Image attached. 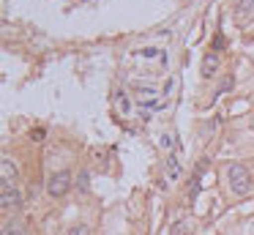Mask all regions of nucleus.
Returning <instances> with one entry per match:
<instances>
[{
	"mask_svg": "<svg viewBox=\"0 0 254 235\" xmlns=\"http://www.w3.org/2000/svg\"><path fill=\"white\" fill-rule=\"evenodd\" d=\"M68 189H71V175H68L66 169L55 172L50 180H47V191H50V197H63Z\"/></svg>",
	"mask_w": 254,
	"mask_h": 235,
	"instance_id": "3",
	"label": "nucleus"
},
{
	"mask_svg": "<svg viewBox=\"0 0 254 235\" xmlns=\"http://www.w3.org/2000/svg\"><path fill=\"white\" fill-rule=\"evenodd\" d=\"M170 235H191V224L189 222H175L170 230Z\"/></svg>",
	"mask_w": 254,
	"mask_h": 235,
	"instance_id": "9",
	"label": "nucleus"
},
{
	"mask_svg": "<svg viewBox=\"0 0 254 235\" xmlns=\"http://www.w3.org/2000/svg\"><path fill=\"white\" fill-rule=\"evenodd\" d=\"M66 235H90V227H88V224H74Z\"/></svg>",
	"mask_w": 254,
	"mask_h": 235,
	"instance_id": "10",
	"label": "nucleus"
},
{
	"mask_svg": "<svg viewBox=\"0 0 254 235\" xmlns=\"http://www.w3.org/2000/svg\"><path fill=\"white\" fill-rule=\"evenodd\" d=\"M249 235H254V222H252V230H249Z\"/></svg>",
	"mask_w": 254,
	"mask_h": 235,
	"instance_id": "16",
	"label": "nucleus"
},
{
	"mask_svg": "<svg viewBox=\"0 0 254 235\" xmlns=\"http://www.w3.org/2000/svg\"><path fill=\"white\" fill-rule=\"evenodd\" d=\"M3 235H25V233H22L19 224H6V227H3Z\"/></svg>",
	"mask_w": 254,
	"mask_h": 235,
	"instance_id": "11",
	"label": "nucleus"
},
{
	"mask_svg": "<svg viewBox=\"0 0 254 235\" xmlns=\"http://www.w3.org/2000/svg\"><path fill=\"white\" fill-rule=\"evenodd\" d=\"M161 148H172V137H170V134L161 137Z\"/></svg>",
	"mask_w": 254,
	"mask_h": 235,
	"instance_id": "15",
	"label": "nucleus"
},
{
	"mask_svg": "<svg viewBox=\"0 0 254 235\" xmlns=\"http://www.w3.org/2000/svg\"><path fill=\"white\" fill-rule=\"evenodd\" d=\"M134 98H137V104L142 107V115H145V118H148V112H156V109L164 107V98H161L159 93L153 90V87H137Z\"/></svg>",
	"mask_w": 254,
	"mask_h": 235,
	"instance_id": "2",
	"label": "nucleus"
},
{
	"mask_svg": "<svg viewBox=\"0 0 254 235\" xmlns=\"http://www.w3.org/2000/svg\"><path fill=\"white\" fill-rule=\"evenodd\" d=\"M0 172H3V180H6V183L17 186V167L11 164V158H8V156L0 158Z\"/></svg>",
	"mask_w": 254,
	"mask_h": 235,
	"instance_id": "5",
	"label": "nucleus"
},
{
	"mask_svg": "<svg viewBox=\"0 0 254 235\" xmlns=\"http://www.w3.org/2000/svg\"><path fill=\"white\" fill-rule=\"evenodd\" d=\"M178 175H181V164H178V158L175 156H167V178L178 180Z\"/></svg>",
	"mask_w": 254,
	"mask_h": 235,
	"instance_id": "7",
	"label": "nucleus"
},
{
	"mask_svg": "<svg viewBox=\"0 0 254 235\" xmlns=\"http://www.w3.org/2000/svg\"><path fill=\"white\" fill-rule=\"evenodd\" d=\"M115 104H118V109H121L123 115H126L128 109H131V101H128V96H126L123 90H118V93H115Z\"/></svg>",
	"mask_w": 254,
	"mask_h": 235,
	"instance_id": "8",
	"label": "nucleus"
},
{
	"mask_svg": "<svg viewBox=\"0 0 254 235\" xmlns=\"http://www.w3.org/2000/svg\"><path fill=\"white\" fill-rule=\"evenodd\" d=\"M44 134H47L44 129H33V131H30V137H33L36 142H41V140H44Z\"/></svg>",
	"mask_w": 254,
	"mask_h": 235,
	"instance_id": "14",
	"label": "nucleus"
},
{
	"mask_svg": "<svg viewBox=\"0 0 254 235\" xmlns=\"http://www.w3.org/2000/svg\"><path fill=\"white\" fill-rule=\"evenodd\" d=\"M219 69V55H205L202 60V77H213Z\"/></svg>",
	"mask_w": 254,
	"mask_h": 235,
	"instance_id": "6",
	"label": "nucleus"
},
{
	"mask_svg": "<svg viewBox=\"0 0 254 235\" xmlns=\"http://www.w3.org/2000/svg\"><path fill=\"white\" fill-rule=\"evenodd\" d=\"M252 5H254V0H238V11H241V14L252 11Z\"/></svg>",
	"mask_w": 254,
	"mask_h": 235,
	"instance_id": "12",
	"label": "nucleus"
},
{
	"mask_svg": "<svg viewBox=\"0 0 254 235\" xmlns=\"http://www.w3.org/2000/svg\"><path fill=\"white\" fill-rule=\"evenodd\" d=\"M232 85H235V79H232V77H227V79L224 82H221V87H219V93H227V90H230V87Z\"/></svg>",
	"mask_w": 254,
	"mask_h": 235,
	"instance_id": "13",
	"label": "nucleus"
},
{
	"mask_svg": "<svg viewBox=\"0 0 254 235\" xmlns=\"http://www.w3.org/2000/svg\"><path fill=\"white\" fill-rule=\"evenodd\" d=\"M19 189L14 183H6V180H0V205L3 208H11V205H19Z\"/></svg>",
	"mask_w": 254,
	"mask_h": 235,
	"instance_id": "4",
	"label": "nucleus"
},
{
	"mask_svg": "<svg viewBox=\"0 0 254 235\" xmlns=\"http://www.w3.org/2000/svg\"><path fill=\"white\" fill-rule=\"evenodd\" d=\"M227 183H230L232 194L243 197V194L252 191V172H249L243 164H230V167H227Z\"/></svg>",
	"mask_w": 254,
	"mask_h": 235,
	"instance_id": "1",
	"label": "nucleus"
}]
</instances>
